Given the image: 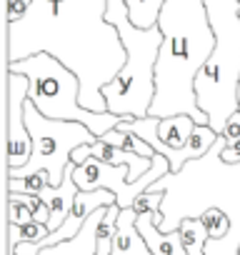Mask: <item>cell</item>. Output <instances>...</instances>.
<instances>
[{
    "label": "cell",
    "instance_id": "6da1fadb",
    "mask_svg": "<svg viewBox=\"0 0 240 255\" xmlns=\"http://www.w3.org/2000/svg\"><path fill=\"white\" fill-rule=\"evenodd\" d=\"M105 13L108 0H33L20 20L8 23L5 65L48 53L80 78V105L108 113L103 88L123 70L128 53Z\"/></svg>",
    "mask_w": 240,
    "mask_h": 255
},
{
    "label": "cell",
    "instance_id": "7a4b0ae2",
    "mask_svg": "<svg viewBox=\"0 0 240 255\" xmlns=\"http://www.w3.org/2000/svg\"><path fill=\"white\" fill-rule=\"evenodd\" d=\"M225 145L228 140L218 135L203 158L185 163L180 173H168L148 188L163 193L160 213L153 215L163 233H175L185 218H200L210 208L230 218V233L220 240H208L205 255H240V163L228 165L220 160Z\"/></svg>",
    "mask_w": 240,
    "mask_h": 255
},
{
    "label": "cell",
    "instance_id": "3957f363",
    "mask_svg": "<svg viewBox=\"0 0 240 255\" xmlns=\"http://www.w3.org/2000/svg\"><path fill=\"white\" fill-rule=\"evenodd\" d=\"M205 8L215 48L195 78V98L208 125L220 135L230 115L240 110V3L205 0Z\"/></svg>",
    "mask_w": 240,
    "mask_h": 255
},
{
    "label": "cell",
    "instance_id": "277c9868",
    "mask_svg": "<svg viewBox=\"0 0 240 255\" xmlns=\"http://www.w3.org/2000/svg\"><path fill=\"white\" fill-rule=\"evenodd\" d=\"M108 23L118 28L120 40L125 45L128 60L115 75L113 83L103 88V98L108 103V113L120 115L123 120H138L150 115V105L155 100V65L163 48L160 28H135L130 23L128 8L123 0H108Z\"/></svg>",
    "mask_w": 240,
    "mask_h": 255
},
{
    "label": "cell",
    "instance_id": "5b68a950",
    "mask_svg": "<svg viewBox=\"0 0 240 255\" xmlns=\"http://www.w3.org/2000/svg\"><path fill=\"white\" fill-rule=\"evenodd\" d=\"M5 68L10 73L25 75L30 80L28 100L45 118L83 123L93 130L95 138L108 135L110 130L118 128V123L123 120L120 115H113V113L85 110L80 105V78L48 53H38V55H30L25 60L8 63Z\"/></svg>",
    "mask_w": 240,
    "mask_h": 255
},
{
    "label": "cell",
    "instance_id": "8992f818",
    "mask_svg": "<svg viewBox=\"0 0 240 255\" xmlns=\"http://www.w3.org/2000/svg\"><path fill=\"white\" fill-rule=\"evenodd\" d=\"M25 125L33 138V155L23 168H8L5 178H28L35 173H48L53 188H60L65 180V170L73 163V153L80 145H93V130L75 120H53L45 118L30 100L25 103Z\"/></svg>",
    "mask_w": 240,
    "mask_h": 255
},
{
    "label": "cell",
    "instance_id": "52a82bcc",
    "mask_svg": "<svg viewBox=\"0 0 240 255\" xmlns=\"http://www.w3.org/2000/svg\"><path fill=\"white\" fill-rule=\"evenodd\" d=\"M118 130L138 135L155 153L165 155L170 163V173H180L185 163L203 158L218 140V133L210 125H198L190 115H170V118L148 115L138 120H120Z\"/></svg>",
    "mask_w": 240,
    "mask_h": 255
},
{
    "label": "cell",
    "instance_id": "ba28073f",
    "mask_svg": "<svg viewBox=\"0 0 240 255\" xmlns=\"http://www.w3.org/2000/svg\"><path fill=\"white\" fill-rule=\"evenodd\" d=\"M170 173V163L165 155L155 153L153 158V168L138 180V183H128V168L125 165H110V163H103L98 158H88L85 163L75 165V185L80 190H113L115 198H118V205L120 208H133V203L153 185L158 183L160 178H165Z\"/></svg>",
    "mask_w": 240,
    "mask_h": 255
},
{
    "label": "cell",
    "instance_id": "9c48e42d",
    "mask_svg": "<svg viewBox=\"0 0 240 255\" xmlns=\"http://www.w3.org/2000/svg\"><path fill=\"white\" fill-rule=\"evenodd\" d=\"M30 93V80L25 75L8 70V168L28 165L33 155V138L25 125V103Z\"/></svg>",
    "mask_w": 240,
    "mask_h": 255
},
{
    "label": "cell",
    "instance_id": "30bf717a",
    "mask_svg": "<svg viewBox=\"0 0 240 255\" xmlns=\"http://www.w3.org/2000/svg\"><path fill=\"white\" fill-rule=\"evenodd\" d=\"M103 215H105V208L95 210L75 238L63 240L50 248H43L38 255H98V225H100Z\"/></svg>",
    "mask_w": 240,
    "mask_h": 255
},
{
    "label": "cell",
    "instance_id": "8fae6325",
    "mask_svg": "<svg viewBox=\"0 0 240 255\" xmlns=\"http://www.w3.org/2000/svg\"><path fill=\"white\" fill-rule=\"evenodd\" d=\"M138 233L145 238V243H148V248H150L153 255H188V250L183 245V238H180V230L163 233L155 225L153 213L138 215Z\"/></svg>",
    "mask_w": 240,
    "mask_h": 255
},
{
    "label": "cell",
    "instance_id": "7c38bea8",
    "mask_svg": "<svg viewBox=\"0 0 240 255\" xmlns=\"http://www.w3.org/2000/svg\"><path fill=\"white\" fill-rule=\"evenodd\" d=\"M125 8H128V15H130V23L135 28H155L158 25V18H160V10L165 5V0H123Z\"/></svg>",
    "mask_w": 240,
    "mask_h": 255
},
{
    "label": "cell",
    "instance_id": "4fadbf2b",
    "mask_svg": "<svg viewBox=\"0 0 240 255\" xmlns=\"http://www.w3.org/2000/svg\"><path fill=\"white\" fill-rule=\"evenodd\" d=\"M178 230H180V238H183L188 255H205V243L210 240V233L200 218H185Z\"/></svg>",
    "mask_w": 240,
    "mask_h": 255
},
{
    "label": "cell",
    "instance_id": "5bb4252c",
    "mask_svg": "<svg viewBox=\"0 0 240 255\" xmlns=\"http://www.w3.org/2000/svg\"><path fill=\"white\" fill-rule=\"evenodd\" d=\"M103 140L108 143V145H113V148H120V150H125V153H135V155H143V158H155V150L145 143V140H140L138 135H133V133H123V130H110L108 135H103Z\"/></svg>",
    "mask_w": 240,
    "mask_h": 255
},
{
    "label": "cell",
    "instance_id": "9a60e30c",
    "mask_svg": "<svg viewBox=\"0 0 240 255\" xmlns=\"http://www.w3.org/2000/svg\"><path fill=\"white\" fill-rule=\"evenodd\" d=\"M50 230L48 225L33 220V223H25V225H15V223H8V238H5V245L8 250H13L18 243H38L43 238H48Z\"/></svg>",
    "mask_w": 240,
    "mask_h": 255
},
{
    "label": "cell",
    "instance_id": "2e32d148",
    "mask_svg": "<svg viewBox=\"0 0 240 255\" xmlns=\"http://www.w3.org/2000/svg\"><path fill=\"white\" fill-rule=\"evenodd\" d=\"M45 185H50L48 173H35V175H28V178H8V193H33V195H40V190Z\"/></svg>",
    "mask_w": 240,
    "mask_h": 255
},
{
    "label": "cell",
    "instance_id": "e0dca14e",
    "mask_svg": "<svg viewBox=\"0 0 240 255\" xmlns=\"http://www.w3.org/2000/svg\"><path fill=\"white\" fill-rule=\"evenodd\" d=\"M200 220L205 223V228H208V233H210V240H220V238H225V235L230 233V218H228L223 210H218V208L205 210V213L200 215Z\"/></svg>",
    "mask_w": 240,
    "mask_h": 255
},
{
    "label": "cell",
    "instance_id": "ac0fdd59",
    "mask_svg": "<svg viewBox=\"0 0 240 255\" xmlns=\"http://www.w3.org/2000/svg\"><path fill=\"white\" fill-rule=\"evenodd\" d=\"M160 205H163V193H155V190H145L135 203H133V210L138 215H145V213H153L158 215L160 213Z\"/></svg>",
    "mask_w": 240,
    "mask_h": 255
},
{
    "label": "cell",
    "instance_id": "d6986e66",
    "mask_svg": "<svg viewBox=\"0 0 240 255\" xmlns=\"http://www.w3.org/2000/svg\"><path fill=\"white\" fill-rule=\"evenodd\" d=\"M33 213L28 205L23 203H15V200H8V223H15V225H25V223H33Z\"/></svg>",
    "mask_w": 240,
    "mask_h": 255
},
{
    "label": "cell",
    "instance_id": "ffe728a7",
    "mask_svg": "<svg viewBox=\"0 0 240 255\" xmlns=\"http://www.w3.org/2000/svg\"><path fill=\"white\" fill-rule=\"evenodd\" d=\"M88 158H90V145H80V148H78V150L73 153V163H75V165L85 163Z\"/></svg>",
    "mask_w": 240,
    "mask_h": 255
},
{
    "label": "cell",
    "instance_id": "44dd1931",
    "mask_svg": "<svg viewBox=\"0 0 240 255\" xmlns=\"http://www.w3.org/2000/svg\"><path fill=\"white\" fill-rule=\"evenodd\" d=\"M238 3H240V0H238Z\"/></svg>",
    "mask_w": 240,
    "mask_h": 255
}]
</instances>
